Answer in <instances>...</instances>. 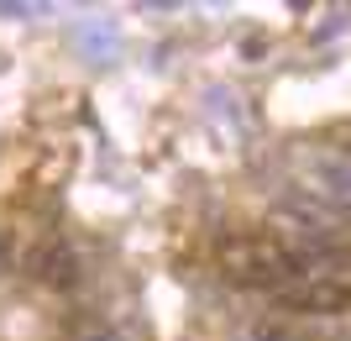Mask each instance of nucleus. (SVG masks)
Instances as JSON below:
<instances>
[{
	"mask_svg": "<svg viewBox=\"0 0 351 341\" xmlns=\"http://www.w3.org/2000/svg\"><path fill=\"white\" fill-rule=\"evenodd\" d=\"M27 268H32V279L47 283V289H73L79 283V257H73L69 242H43L27 257Z\"/></svg>",
	"mask_w": 351,
	"mask_h": 341,
	"instance_id": "nucleus-3",
	"label": "nucleus"
},
{
	"mask_svg": "<svg viewBox=\"0 0 351 341\" xmlns=\"http://www.w3.org/2000/svg\"><path fill=\"white\" fill-rule=\"evenodd\" d=\"M84 341H132V336H126V331H110V326H100V331H89Z\"/></svg>",
	"mask_w": 351,
	"mask_h": 341,
	"instance_id": "nucleus-5",
	"label": "nucleus"
},
{
	"mask_svg": "<svg viewBox=\"0 0 351 341\" xmlns=\"http://www.w3.org/2000/svg\"><path fill=\"white\" fill-rule=\"evenodd\" d=\"M220 273L231 283H247V289H289L299 283V263H293L289 242L283 237H263V231H241V237L220 242Z\"/></svg>",
	"mask_w": 351,
	"mask_h": 341,
	"instance_id": "nucleus-1",
	"label": "nucleus"
},
{
	"mask_svg": "<svg viewBox=\"0 0 351 341\" xmlns=\"http://www.w3.org/2000/svg\"><path fill=\"white\" fill-rule=\"evenodd\" d=\"M325 194L341 200V205H351V163H336L330 174H325Z\"/></svg>",
	"mask_w": 351,
	"mask_h": 341,
	"instance_id": "nucleus-4",
	"label": "nucleus"
},
{
	"mask_svg": "<svg viewBox=\"0 0 351 341\" xmlns=\"http://www.w3.org/2000/svg\"><path fill=\"white\" fill-rule=\"evenodd\" d=\"M273 305H278L283 315L330 320V315H346V310H351V283L315 273V279H299V283H289V289H278V294H273Z\"/></svg>",
	"mask_w": 351,
	"mask_h": 341,
	"instance_id": "nucleus-2",
	"label": "nucleus"
}]
</instances>
